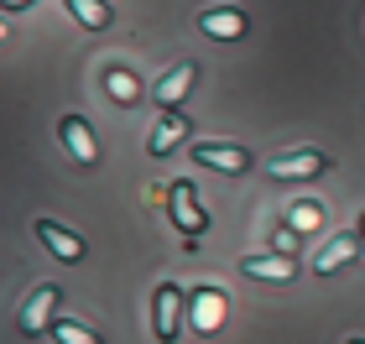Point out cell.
Segmentation results:
<instances>
[{
    "label": "cell",
    "instance_id": "6da1fadb",
    "mask_svg": "<svg viewBox=\"0 0 365 344\" xmlns=\"http://www.w3.org/2000/svg\"><path fill=\"white\" fill-rule=\"evenodd\" d=\"M168 214H173V224L182 229V235H204L209 229V209L193 199V183L188 177H178V183H168Z\"/></svg>",
    "mask_w": 365,
    "mask_h": 344
},
{
    "label": "cell",
    "instance_id": "7a4b0ae2",
    "mask_svg": "<svg viewBox=\"0 0 365 344\" xmlns=\"http://www.w3.org/2000/svg\"><path fill=\"white\" fill-rule=\"evenodd\" d=\"M58 298H63V287H53V282H42V287L26 298V308H21V334H26V339H37V334H53Z\"/></svg>",
    "mask_w": 365,
    "mask_h": 344
},
{
    "label": "cell",
    "instance_id": "3957f363",
    "mask_svg": "<svg viewBox=\"0 0 365 344\" xmlns=\"http://www.w3.org/2000/svg\"><path fill=\"white\" fill-rule=\"evenodd\" d=\"M245 11H235V6H209V11H198V31L204 37H214V42H240L245 37Z\"/></svg>",
    "mask_w": 365,
    "mask_h": 344
},
{
    "label": "cell",
    "instance_id": "277c9868",
    "mask_svg": "<svg viewBox=\"0 0 365 344\" xmlns=\"http://www.w3.org/2000/svg\"><path fill=\"white\" fill-rule=\"evenodd\" d=\"M193 162H204L214 172H245L251 167V152H245V146H230V141H193Z\"/></svg>",
    "mask_w": 365,
    "mask_h": 344
},
{
    "label": "cell",
    "instance_id": "5b68a950",
    "mask_svg": "<svg viewBox=\"0 0 365 344\" xmlns=\"http://www.w3.org/2000/svg\"><path fill=\"white\" fill-rule=\"evenodd\" d=\"M178 313H182V292H178L173 282H162L157 298H152V329H157L162 344H173V339L182 334V329H178Z\"/></svg>",
    "mask_w": 365,
    "mask_h": 344
},
{
    "label": "cell",
    "instance_id": "8992f818",
    "mask_svg": "<svg viewBox=\"0 0 365 344\" xmlns=\"http://www.w3.org/2000/svg\"><path fill=\"white\" fill-rule=\"evenodd\" d=\"M58 136H63V146L73 152V162H84V167H94V162H99V141H94V130H89L84 115H63V120H58Z\"/></svg>",
    "mask_w": 365,
    "mask_h": 344
},
{
    "label": "cell",
    "instance_id": "52a82bcc",
    "mask_svg": "<svg viewBox=\"0 0 365 344\" xmlns=\"http://www.w3.org/2000/svg\"><path fill=\"white\" fill-rule=\"evenodd\" d=\"M329 167V157L324 152H287V157H272L267 162V172L277 177V183H297V177H319Z\"/></svg>",
    "mask_w": 365,
    "mask_h": 344
},
{
    "label": "cell",
    "instance_id": "ba28073f",
    "mask_svg": "<svg viewBox=\"0 0 365 344\" xmlns=\"http://www.w3.org/2000/svg\"><path fill=\"white\" fill-rule=\"evenodd\" d=\"M193 84H198V63H178V68L157 84V110H162V115H173V110L182 105V94H188Z\"/></svg>",
    "mask_w": 365,
    "mask_h": 344
},
{
    "label": "cell",
    "instance_id": "9c48e42d",
    "mask_svg": "<svg viewBox=\"0 0 365 344\" xmlns=\"http://www.w3.org/2000/svg\"><path fill=\"white\" fill-rule=\"evenodd\" d=\"M240 271L256 276V282H292V276H297V261L282 256V251H277V256H245Z\"/></svg>",
    "mask_w": 365,
    "mask_h": 344
},
{
    "label": "cell",
    "instance_id": "30bf717a",
    "mask_svg": "<svg viewBox=\"0 0 365 344\" xmlns=\"http://www.w3.org/2000/svg\"><path fill=\"white\" fill-rule=\"evenodd\" d=\"M37 240L53 251L58 261H84V240L73 235V229H63V224H53V219H37Z\"/></svg>",
    "mask_w": 365,
    "mask_h": 344
},
{
    "label": "cell",
    "instance_id": "8fae6325",
    "mask_svg": "<svg viewBox=\"0 0 365 344\" xmlns=\"http://www.w3.org/2000/svg\"><path fill=\"white\" fill-rule=\"evenodd\" d=\"M355 256H360V235H334V240H329L319 256H313V271H319V276H329V271L350 266Z\"/></svg>",
    "mask_w": 365,
    "mask_h": 344
},
{
    "label": "cell",
    "instance_id": "7c38bea8",
    "mask_svg": "<svg viewBox=\"0 0 365 344\" xmlns=\"http://www.w3.org/2000/svg\"><path fill=\"white\" fill-rule=\"evenodd\" d=\"M182 136H188V115H178V110H173V115H162L157 130L146 136V152H152V157H168Z\"/></svg>",
    "mask_w": 365,
    "mask_h": 344
},
{
    "label": "cell",
    "instance_id": "4fadbf2b",
    "mask_svg": "<svg viewBox=\"0 0 365 344\" xmlns=\"http://www.w3.org/2000/svg\"><path fill=\"white\" fill-rule=\"evenodd\" d=\"M105 94H110L120 110L141 105V84H136V73H130V68H110V73H105Z\"/></svg>",
    "mask_w": 365,
    "mask_h": 344
},
{
    "label": "cell",
    "instance_id": "5bb4252c",
    "mask_svg": "<svg viewBox=\"0 0 365 344\" xmlns=\"http://www.w3.org/2000/svg\"><path fill=\"white\" fill-rule=\"evenodd\" d=\"M63 6H68V16L78 26H89V31H105L110 26V6H105V0H63Z\"/></svg>",
    "mask_w": 365,
    "mask_h": 344
},
{
    "label": "cell",
    "instance_id": "9a60e30c",
    "mask_svg": "<svg viewBox=\"0 0 365 344\" xmlns=\"http://www.w3.org/2000/svg\"><path fill=\"white\" fill-rule=\"evenodd\" d=\"M53 334H58V344H105L94 329H84L78 318H63V323H53Z\"/></svg>",
    "mask_w": 365,
    "mask_h": 344
},
{
    "label": "cell",
    "instance_id": "2e32d148",
    "mask_svg": "<svg viewBox=\"0 0 365 344\" xmlns=\"http://www.w3.org/2000/svg\"><path fill=\"white\" fill-rule=\"evenodd\" d=\"M214 318H220V298H214V292L193 298V323H198V334H214Z\"/></svg>",
    "mask_w": 365,
    "mask_h": 344
},
{
    "label": "cell",
    "instance_id": "e0dca14e",
    "mask_svg": "<svg viewBox=\"0 0 365 344\" xmlns=\"http://www.w3.org/2000/svg\"><path fill=\"white\" fill-rule=\"evenodd\" d=\"M319 219H324V209L313 204V199H297V204H292V214H287V224L297 229V235H303V229H313Z\"/></svg>",
    "mask_w": 365,
    "mask_h": 344
},
{
    "label": "cell",
    "instance_id": "ac0fdd59",
    "mask_svg": "<svg viewBox=\"0 0 365 344\" xmlns=\"http://www.w3.org/2000/svg\"><path fill=\"white\" fill-rule=\"evenodd\" d=\"M292 245H297V229H292V224H282V229H277V251H282V256H292Z\"/></svg>",
    "mask_w": 365,
    "mask_h": 344
},
{
    "label": "cell",
    "instance_id": "d6986e66",
    "mask_svg": "<svg viewBox=\"0 0 365 344\" xmlns=\"http://www.w3.org/2000/svg\"><path fill=\"white\" fill-rule=\"evenodd\" d=\"M31 6V0H6V11H26Z\"/></svg>",
    "mask_w": 365,
    "mask_h": 344
},
{
    "label": "cell",
    "instance_id": "ffe728a7",
    "mask_svg": "<svg viewBox=\"0 0 365 344\" xmlns=\"http://www.w3.org/2000/svg\"><path fill=\"white\" fill-rule=\"evenodd\" d=\"M344 344H365V339H344Z\"/></svg>",
    "mask_w": 365,
    "mask_h": 344
},
{
    "label": "cell",
    "instance_id": "44dd1931",
    "mask_svg": "<svg viewBox=\"0 0 365 344\" xmlns=\"http://www.w3.org/2000/svg\"><path fill=\"white\" fill-rule=\"evenodd\" d=\"M360 235H365V214H360Z\"/></svg>",
    "mask_w": 365,
    "mask_h": 344
}]
</instances>
